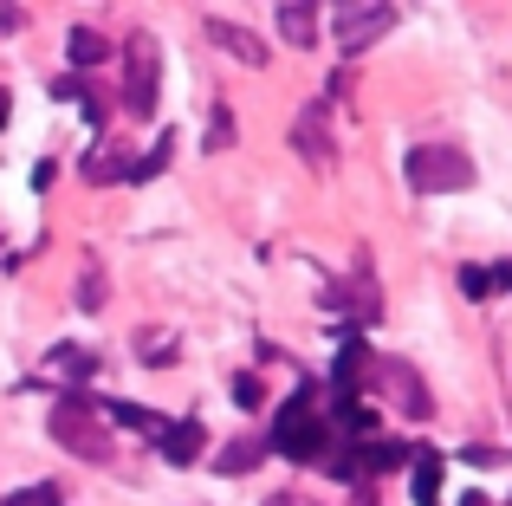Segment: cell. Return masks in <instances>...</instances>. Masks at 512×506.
<instances>
[{
	"mask_svg": "<svg viewBox=\"0 0 512 506\" xmlns=\"http://www.w3.org/2000/svg\"><path fill=\"white\" fill-rule=\"evenodd\" d=\"M104 299V279H98V266H91V273H85V286H78V305H85V312H91V305H98Z\"/></svg>",
	"mask_w": 512,
	"mask_h": 506,
	"instance_id": "obj_17",
	"label": "cell"
},
{
	"mask_svg": "<svg viewBox=\"0 0 512 506\" xmlns=\"http://www.w3.org/2000/svg\"><path fill=\"white\" fill-rule=\"evenodd\" d=\"M396 26V7H344L338 13V39H344V52H363L376 33H389Z\"/></svg>",
	"mask_w": 512,
	"mask_h": 506,
	"instance_id": "obj_6",
	"label": "cell"
},
{
	"mask_svg": "<svg viewBox=\"0 0 512 506\" xmlns=\"http://www.w3.org/2000/svg\"><path fill=\"white\" fill-rule=\"evenodd\" d=\"M409 189L415 195H441V189H467L474 182V169H467L461 150H435V143H422V150H409Z\"/></svg>",
	"mask_w": 512,
	"mask_h": 506,
	"instance_id": "obj_2",
	"label": "cell"
},
{
	"mask_svg": "<svg viewBox=\"0 0 512 506\" xmlns=\"http://www.w3.org/2000/svg\"><path fill=\"white\" fill-rule=\"evenodd\" d=\"M357 506H376V494H370V487H363V494H357Z\"/></svg>",
	"mask_w": 512,
	"mask_h": 506,
	"instance_id": "obj_21",
	"label": "cell"
},
{
	"mask_svg": "<svg viewBox=\"0 0 512 506\" xmlns=\"http://www.w3.org/2000/svg\"><path fill=\"white\" fill-rule=\"evenodd\" d=\"M98 59H104V39L91 33V26H78V33H72V65H78V72H91Z\"/></svg>",
	"mask_w": 512,
	"mask_h": 506,
	"instance_id": "obj_13",
	"label": "cell"
},
{
	"mask_svg": "<svg viewBox=\"0 0 512 506\" xmlns=\"http://www.w3.org/2000/svg\"><path fill=\"white\" fill-rule=\"evenodd\" d=\"M208 39L221 52H234L240 65H266V39H253L247 26H234V20H208Z\"/></svg>",
	"mask_w": 512,
	"mask_h": 506,
	"instance_id": "obj_7",
	"label": "cell"
},
{
	"mask_svg": "<svg viewBox=\"0 0 512 506\" xmlns=\"http://www.w3.org/2000/svg\"><path fill=\"white\" fill-rule=\"evenodd\" d=\"M279 39H286V46H312L318 39V7H299V0L279 7Z\"/></svg>",
	"mask_w": 512,
	"mask_h": 506,
	"instance_id": "obj_9",
	"label": "cell"
},
{
	"mask_svg": "<svg viewBox=\"0 0 512 506\" xmlns=\"http://www.w3.org/2000/svg\"><path fill=\"white\" fill-rule=\"evenodd\" d=\"M124 104L137 117H150V104H156V46L150 39H130V72H124Z\"/></svg>",
	"mask_w": 512,
	"mask_h": 506,
	"instance_id": "obj_5",
	"label": "cell"
},
{
	"mask_svg": "<svg viewBox=\"0 0 512 506\" xmlns=\"http://www.w3.org/2000/svg\"><path fill=\"white\" fill-rule=\"evenodd\" d=\"M292 150H299L312 169H331V163H338V143H331V111H325V104H305V111H299V124H292Z\"/></svg>",
	"mask_w": 512,
	"mask_h": 506,
	"instance_id": "obj_4",
	"label": "cell"
},
{
	"mask_svg": "<svg viewBox=\"0 0 512 506\" xmlns=\"http://www.w3.org/2000/svg\"><path fill=\"white\" fill-rule=\"evenodd\" d=\"M260 396H266L260 377H240V383H234V403H240V409H260Z\"/></svg>",
	"mask_w": 512,
	"mask_h": 506,
	"instance_id": "obj_16",
	"label": "cell"
},
{
	"mask_svg": "<svg viewBox=\"0 0 512 506\" xmlns=\"http://www.w3.org/2000/svg\"><path fill=\"white\" fill-rule=\"evenodd\" d=\"M402 461H409L402 448H370V455H363V468H376V474H383V468H402Z\"/></svg>",
	"mask_w": 512,
	"mask_h": 506,
	"instance_id": "obj_15",
	"label": "cell"
},
{
	"mask_svg": "<svg viewBox=\"0 0 512 506\" xmlns=\"http://www.w3.org/2000/svg\"><path fill=\"white\" fill-rule=\"evenodd\" d=\"M46 429H52V442H59L65 455H78V461H104V455H111V429H104L98 403H85V396H65V403H52Z\"/></svg>",
	"mask_w": 512,
	"mask_h": 506,
	"instance_id": "obj_1",
	"label": "cell"
},
{
	"mask_svg": "<svg viewBox=\"0 0 512 506\" xmlns=\"http://www.w3.org/2000/svg\"><path fill=\"white\" fill-rule=\"evenodd\" d=\"M266 506H305V500H299V494H273Z\"/></svg>",
	"mask_w": 512,
	"mask_h": 506,
	"instance_id": "obj_20",
	"label": "cell"
},
{
	"mask_svg": "<svg viewBox=\"0 0 512 506\" xmlns=\"http://www.w3.org/2000/svg\"><path fill=\"white\" fill-rule=\"evenodd\" d=\"M156 442H163V455L175 461V468H188V461L201 455V429H195V422H169V429L156 435Z\"/></svg>",
	"mask_w": 512,
	"mask_h": 506,
	"instance_id": "obj_10",
	"label": "cell"
},
{
	"mask_svg": "<svg viewBox=\"0 0 512 506\" xmlns=\"http://www.w3.org/2000/svg\"><path fill=\"white\" fill-rule=\"evenodd\" d=\"M383 377H389V396H396V403H402V409H409V416H415V422H422V416H428V409H435V403H428V390H422V377H415V370H409V364H383Z\"/></svg>",
	"mask_w": 512,
	"mask_h": 506,
	"instance_id": "obj_8",
	"label": "cell"
},
{
	"mask_svg": "<svg viewBox=\"0 0 512 506\" xmlns=\"http://www.w3.org/2000/svg\"><path fill=\"white\" fill-rule=\"evenodd\" d=\"M435 481H441V461L422 448L415 455V506H435Z\"/></svg>",
	"mask_w": 512,
	"mask_h": 506,
	"instance_id": "obj_12",
	"label": "cell"
},
{
	"mask_svg": "<svg viewBox=\"0 0 512 506\" xmlns=\"http://www.w3.org/2000/svg\"><path fill=\"white\" fill-rule=\"evenodd\" d=\"M260 455H266V442H234V448L214 455V468L221 474H247V468H260Z\"/></svg>",
	"mask_w": 512,
	"mask_h": 506,
	"instance_id": "obj_11",
	"label": "cell"
},
{
	"mask_svg": "<svg viewBox=\"0 0 512 506\" xmlns=\"http://www.w3.org/2000/svg\"><path fill=\"white\" fill-rule=\"evenodd\" d=\"M208 143H214V150H221V143H234V111L214 117V137H208Z\"/></svg>",
	"mask_w": 512,
	"mask_h": 506,
	"instance_id": "obj_19",
	"label": "cell"
},
{
	"mask_svg": "<svg viewBox=\"0 0 512 506\" xmlns=\"http://www.w3.org/2000/svg\"><path fill=\"white\" fill-rule=\"evenodd\" d=\"M0 506H59V494L52 487H26V494H7Z\"/></svg>",
	"mask_w": 512,
	"mask_h": 506,
	"instance_id": "obj_14",
	"label": "cell"
},
{
	"mask_svg": "<svg viewBox=\"0 0 512 506\" xmlns=\"http://www.w3.org/2000/svg\"><path fill=\"white\" fill-rule=\"evenodd\" d=\"M461 286H467V292H474V299H480V292L493 286V279H487V266H461Z\"/></svg>",
	"mask_w": 512,
	"mask_h": 506,
	"instance_id": "obj_18",
	"label": "cell"
},
{
	"mask_svg": "<svg viewBox=\"0 0 512 506\" xmlns=\"http://www.w3.org/2000/svg\"><path fill=\"white\" fill-rule=\"evenodd\" d=\"M273 448H279V455H292V461H312V455H325V422L312 416V390H305V396H292V403L279 409Z\"/></svg>",
	"mask_w": 512,
	"mask_h": 506,
	"instance_id": "obj_3",
	"label": "cell"
}]
</instances>
